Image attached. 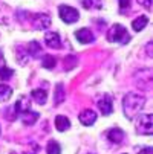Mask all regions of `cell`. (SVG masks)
Listing matches in <instances>:
<instances>
[{"instance_id": "3", "label": "cell", "mask_w": 153, "mask_h": 154, "mask_svg": "<svg viewBox=\"0 0 153 154\" xmlns=\"http://www.w3.org/2000/svg\"><path fill=\"white\" fill-rule=\"evenodd\" d=\"M135 127H136L138 134L150 136L153 133V118H151V115H139V116H136Z\"/></svg>"}, {"instance_id": "33", "label": "cell", "mask_w": 153, "mask_h": 154, "mask_svg": "<svg viewBox=\"0 0 153 154\" xmlns=\"http://www.w3.org/2000/svg\"><path fill=\"white\" fill-rule=\"evenodd\" d=\"M11 154H14V152H11Z\"/></svg>"}, {"instance_id": "18", "label": "cell", "mask_w": 153, "mask_h": 154, "mask_svg": "<svg viewBox=\"0 0 153 154\" xmlns=\"http://www.w3.org/2000/svg\"><path fill=\"white\" fill-rule=\"evenodd\" d=\"M15 54H17V61H18V64L25 66V64L29 61V54H28V51H26L25 46H17Z\"/></svg>"}, {"instance_id": "6", "label": "cell", "mask_w": 153, "mask_h": 154, "mask_svg": "<svg viewBox=\"0 0 153 154\" xmlns=\"http://www.w3.org/2000/svg\"><path fill=\"white\" fill-rule=\"evenodd\" d=\"M31 110V99L29 96H20L17 102L14 104V112L15 115H23Z\"/></svg>"}, {"instance_id": "12", "label": "cell", "mask_w": 153, "mask_h": 154, "mask_svg": "<svg viewBox=\"0 0 153 154\" xmlns=\"http://www.w3.org/2000/svg\"><path fill=\"white\" fill-rule=\"evenodd\" d=\"M142 75H144V78L139 75V81H136V84L142 90H148L151 87V72L148 69H142Z\"/></svg>"}, {"instance_id": "11", "label": "cell", "mask_w": 153, "mask_h": 154, "mask_svg": "<svg viewBox=\"0 0 153 154\" xmlns=\"http://www.w3.org/2000/svg\"><path fill=\"white\" fill-rule=\"evenodd\" d=\"M124 137H126V133L120 128H112V130H109V133H107V139L112 143H116V145L121 143L124 140Z\"/></svg>"}, {"instance_id": "26", "label": "cell", "mask_w": 153, "mask_h": 154, "mask_svg": "<svg viewBox=\"0 0 153 154\" xmlns=\"http://www.w3.org/2000/svg\"><path fill=\"white\" fill-rule=\"evenodd\" d=\"M0 23H8L6 6H3V5H0Z\"/></svg>"}, {"instance_id": "14", "label": "cell", "mask_w": 153, "mask_h": 154, "mask_svg": "<svg viewBox=\"0 0 153 154\" xmlns=\"http://www.w3.org/2000/svg\"><path fill=\"white\" fill-rule=\"evenodd\" d=\"M31 96H32V99H34L37 104H40V105H45L46 101H48V93H46L45 89H35V90H32Z\"/></svg>"}, {"instance_id": "30", "label": "cell", "mask_w": 153, "mask_h": 154, "mask_svg": "<svg viewBox=\"0 0 153 154\" xmlns=\"http://www.w3.org/2000/svg\"><path fill=\"white\" fill-rule=\"evenodd\" d=\"M2 60H3V54H2V51H0V63H2Z\"/></svg>"}, {"instance_id": "13", "label": "cell", "mask_w": 153, "mask_h": 154, "mask_svg": "<svg viewBox=\"0 0 153 154\" xmlns=\"http://www.w3.org/2000/svg\"><path fill=\"white\" fill-rule=\"evenodd\" d=\"M64 99H66V90H64V85L61 82H58L55 85V93H54V104L60 105Z\"/></svg>"}, {"instance_id": "4", "label": "cell", "mask_w": 153, "mask_h": 154, "mask_svg": "<svg viewBox=\"0 0 153 154\" xmlns=\"http://www.w3.org/2000/svg\"><path fill=\"white\" fill-rule=\"evenodd\" d=\"M58 15H60V18L64 21V23H69V25L75 23V21L80 18V12L75 8L68 6V5H61L58 8Z\"/></svg>"}, {"instance_id": "1", "label": "cell", "mask_w": 153, "mask_h": 154, "mask_svg": "<svg viewBox=\"0 0 153 154\" xmlns=\"http://www.w3.org/2000/svg\"><path fill=\"white\" fill-rule=\"evenodd\" d=\"M145 105V98L139 93H127L123 98V110L127 119H135Z\"/></svg>"}, {"instance_id": "7", "label": "cell", "mask_w": 153, "mask_h": 154, "mask_svg": "<svg viewBox=\"0 0 153 154\" xmlns=\"http://www.w3.org/2000/svg\"><path fill=\"white\" fill-rule=\"evenodd\" d=\"M98 108H100V112L107 116V115H110L113 112V101H112V96L110 95H104L100 101H98Z\"/></svg>"}, {"instance_id": "32", "label": "cell", "mask_w": 153, "mask_h": 154, "mask_svg": "<svg viewBox=\"0 0 153 154\" xmlns=\"http://www.w3.org/2000/svg\"><path fill=\"white\" fill-rule=\"evenodd\" d=\"M0 133H2V127H0Z\"/></svg>"}, {"instance_id": "23", "label": "cell", "mask_w": 153, "mask_h": 154, "mask_svg": "<svg viewBox=\"0 0 153 154\" xmlns=\"http://www.w3.org/2000/svg\"><path fill=\"white\" fill-rule=\"evenodd\" d=\"M46 152L48 154H61V146L57 140H49L46 145Z\"/></svg>"}, {"instance_id": "28", "label": "cell", "mask_w": 153, "mask_h": 154, "mask_svg": "<svg viewBox=\"0 0 153 154\" xmlns=\"http://www.w3.org/2000/svg\"><path fill=\"white\" fill-rule=\"evenodd\" d=\"M138 3L144 6L145 9H151V0H138Z\"/></svg>"}, {"instance_id": "16", "label": "cell", "mask_w": 153, "mask_h": 154, "mask_svg": "<svg viewBox=\"0 0 153 154\" xmlns=\"http://www.w3.org/2000/svg\"><path fill=\"white\" fill-rule=\"evenodd\" d=\"M147 25H148V17H147V15H139V17H136V18L132 21V28H133V31H136V32L142 31Z\"/></svg>"}, {"instance_id": "21", "label": "cell", "mask_w": 153, "mask_h": 154, "mask_svg": "<svg viewBox=\"0 0 153 154\" xmlns=\"http://www.w3.org/2000/svg\"><path fill=\"white\" fill-rule=\"evenodd\" d=\"M55 64H57V60L52 55H45V57H43V60H41V66L45 69H48V70H52L55 67Z\"/></svg>"}, {"instance_id": "27", "label": "cell", "mask_w": 153, "mask_h": 154, "mask_svg": "<svg viewBox=\"0 0 153 154\" xmlns=\"http://www.w3.org/2000/svg\"><path fill=\"white\" fill-rule=\"evenodd\" d=\"M120 2V9H121V12H124V11H127L129 8H130V2L132 0H118Z\"/></svg>"}, {"instance_id": "29", "label": "cell", "mask_w": 153, "mask_h": 154, "mask_svg": "<svg viewBox=\"0 0 153 154\" xmlns=\"http://www.w3.org/2000/svg\"><path fill=\"white\" fill-rule=\"evenodd\" d=\"M139 154H153V151H151L150 146H144V148L139 149Z\"/></svg>"}, {"instance_id": "19", "label": "cell", "mask_w": 153, "mask_h": 154, "mask_svg": "<svg viewBox=\"0 0 153 154\" xmlns=\"http://www.w3.org/2000/svg\"><path fill=\"white\" fill-rule=\"evenodd\" d=\"M26 51H28L29 57H34V58H37V57L41 54V45H40L38 41H31L29 45L26 46Z\"/></svg>"}, {"instance_id": "9", "label": "cell", "mask_w": 153, "mask_h": 154, "mask_svg": "<svg viewBox=\"0 0 153 154\" xmlns=\"http://www.w3.org/2000/svg\"><path fill=\"white\" fill-rule=\"evenodd\" d=\"M75 37L80 43H83V45H89V43L95 41V35L92 34L91 29H87V28H81L75 32Z\"/></svg>"}, {"instance_id": "20", "label": "cell", "mask_w": 153, "mask_h": 154, "mask_svg": "<svg viewBox=\"0 0 153 154\" xmlns=\"http://www.w3.org/2000/svg\"><path fill=\"white\" fill-rule=\"evenodd\" d=\"M11 95H12V89L8 85V84H0V101L2 102H5V101H8L9 98H11Z\"/></svg>"}, {"instance_id": "22", "label": "cell", "mask_w": 153, "mask_h": 154, "mask_svg": "<svg viewBox=\"0 0 153 154\" xmlns=\"http://www.w3.org/2000/svg\"><path fill=\"white\" fill-rule=\"evenodd\" d=\"M81 5L86 9H100L103 6V0H81Z\"/></svg>"}, {"instance_id": "8", "label": "cell", "mask_w": 153, "mask_h": 154, "mask_svg": "<svg viewBox=\"0 0 153 154\" xmlns=\"http://www.w3.org/2000/svg\"><path fill=\"white\" fill-rule=\"evenodd\" d=\"M95 121H97V113L94 112L92 108H86V110H83V112L80 113V122L83 125H86V127L94 125Z\"/></svg>"}, {"instance_id": "24", "label": "cell", "mask_w": 153, "mask_h": 154, "mask_svg": "<svg viewBox=\"0 0 153 154\" xmlns=\"http://www.w3.org/2000/svg\"><path fill=\"white\" fill-rule=\"evenodd\" d=\"M12 75H14V70H12V69L6 67V66H2V67H0V79H2V81L11 79Z\"/></svg>"}, {"instance_id": "25", "label": "cell", "mask_w": 153, "mask_h": 154, "mask_svg": "<svg viewBox=\"0 0 153 154\" xmlns=\"http://www.w3.org/2000/svg\"><path fill=\"white\" fill-rule=\"evenodd\" d=\"M77 63H78L77 57H74V55H68L66 58H64V69H66V70H72L75 66H77Z\"/></svg>"}, {"instance_id": "17", "label": "cell", "mask_w": 153, "mask_h": 154, "mask_svg": "<svg viewBox=\"0 0 153 154\" xmlns=\"http://www.w3.org/2000/svg\"><path fill=\"white\" fill-rule=\"evenodd\" d=\"M69 127H71V121H69L66 116L58 115V116L55 118V128H57L58 131H66V130H69Z\"/></svg>"}, {"instance_id": "2", "label": "cell", "mask_w": 153, "mask_h": 154, "mask_svg": "<svg viewBox=\"0 0 153 154\" xmlns=\"http://www.w3.org/2000/svg\"><path fill=\"white\" fill-rule=\"evenodd\" d=\"M107 40L112 41V43H123V45H126V43L130 40V37L127 34V29L123 25L115 23L113 26H110V29L107 31Z\"/></svg>"}, {"instance_id": "10", "label": "cell", "mask_w": 153, "mask_h": 154, "mask_svg": "<svg viewBox=\"0 0 153 154\" xmlns=\"http://www.w3.org/2000/svg\"><path fill=\"white\" fill-rule=\"evenodd\" d=\"M45 43L49 48H54V49L61 48V40H60V35L57 32H46L45 34Z\"/></svg>"}, {"instance_id": "5", "label": "cell", "mask_w": 153, "mask_h": 154, "mask_svg": "<svg viewBox=\"0 0 153 154\" xmlns=\"http://www.w3.org/2000/svg\"><path fill=\"white\" fill-rule=\"evenodd\" d=\"M51 17L45 12H38V14H34L31 15V25L34 29L37 31H43V29H48L51 26Z\"/></svg>"}, {"instance_id": "15", "label": "cell", "mask_w": 153, "mask_h": 154, "mask_svg": "<svg viewBox=\"0 0 153 154\" xmlns=\"http://www.w3.org/2000/svg\"><path fill=\"white\" fill-rule=\"evenodd\" d=\"M20 118H21V122H23L25 125H34V124L38 121L40 115H38L37 112H31V110H29V112L20 115Z\"/></svg>"}, {"instance_id": "31", "label": "cell", "mask_w": 153, "mask_h": 154, "mask_svg": "<svg viewBox=\"0 0 153 154\" xmlns=\"http://www.w3.org/2000/svg\"><path fill=\"white\" fill-rule=\"evenodd\" d=\"M25 154H35V152H32V151H29V152H25Z\"/></svg>"}]
</instances>
